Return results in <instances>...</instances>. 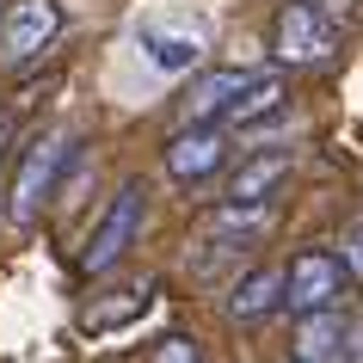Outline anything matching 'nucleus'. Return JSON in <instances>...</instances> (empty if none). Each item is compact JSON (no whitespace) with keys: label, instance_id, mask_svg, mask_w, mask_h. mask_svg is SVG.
Instances as JSON below:
<instances>
[{"label":"nucleus","instance_id":"nucleus-17","mask_svg":"<svg viewBox=\"0 0 363 363\" xmlns=\"http://www.w3.org/2000/svg\"><path fill=\"white\" fill-rule=\"evenodd\" d=\"M339 363H363V320L345 326V345H339Z\"/></svg>","mask_w":363,"mask_h":363},{"label":"nucleus","instance_id":"nucleus-10","mask_svg":"<svg viewBox=\"0 0 363 363\" xmlns=\"http://www.w3.org/2000/svg\"><path fill=\"white\" fill-rule=\"evenodd\" d=\"M277 228V203H222L210 216V240H216V259H228V252H247L259 247L265 234Z\"/></svg>","mask_w":363,"mask_h":363},{"label":"nucleus","instance_id":"nucleus-7","mask_svg":"<svg viewBox=\"0 0 363 363\" xmlns=\"http://www.w3.org/2000/svg\"><path fill=\"white\" fill-rule=\"evenodd\" d=\"M135 43H142V62H148L154 74H191V68H203V31L197 25H160V19H142L135 25Z\"/></svg>","mask_w":363,"mask_h":363},{"label":"nucleus","instance_id":"nucleus-6","mask_svg":"<svg viewBox=\"0 0 363 363\" xmlns=\"http://www.w3.org/2000/svg\"><path fill=\"white\" fill-rule=\"evenodd\" d=\"M284 284H289V296H284L289 314H320V308L339 302V289H345V259L308 247V252H296L284 265Z\"/></svg>","mask_w":363,"mask_h":363},{"label":"nucleus","instance_id":"nucleus-2","mask_svg":"<svg viewBox=\"0 0 363 363\" xmlns=\"http://www.w3.org/2000/svg\"><path fill=\"white\" fill-rule=\"evenodd\" d=\"M142 216H148V185L142 179H123L117 185V197L99 210V222H93V234L80 240V252H74V271H86V277H99V271H111L123 252L135 247V234H142Z\"/></svg>","mask_w":363,"mask_h":363},{"label":"nucleus","instance_id":"nucleus-9","mask_svg":"<svg viewBox=\"0 0 363 363\" xmlns=\"http://www.w3.org/2000/svg\"><path fill=\"white\" fill-rule=\"evenodd\" d=\"M289 172H296V148H259L252 160H240L228 172V197L222 203H271L289 185Z\"/></svg>","mask_w":363,"mask_h":363},{"label":"nucleus","instance_id":"nucleus-1","mask_svg":"<svg viewBox=\"0 0 363 363\" xmlns=\"http://www.w3.org/2000/svg\"><path fill=\"white\" fill-rule=\"evenodd\" d=\"M68 160H74V135L62 130V123L38 130L19 148L13 185H6V222H13V228H31V222L43 216V203H50V191H56V179L68 172Z\"/></svg>","mask_w":363,"mask_h":363},{"label":"nucleus","instance_id":"nucleus-8","mask_svg":"<svg viewBox=\"0 0 363 363\" xmlns=\"http://www.w3.org/2000/svg\"><path fill=\"white\" fill-rule=\"evenodd\" d=\"M259 74H247V68H216V74H197L191 86H185V99H179V117L185 123H222V117L240 105V93H247Z\"/></svg>","mask_w":363,"mask_h":363},{"label":"nucleus","instance_id":"nucleus-5","mask_svg":"<svg viewBox=\"0 0 363 363\" xmlns=\"http://www.w3.org/2000/svg\"><path fill=\"white\" fill-rule=\"evenodd\" d=\"M160 160H167V179H179V185H203V179H216V172L234 160V142H228L222 123H185L179 135H167Z\"/></svg>","mask_w":363,"mask_h":363},{"label":"nucleus","instance_id":"nucleus-4","mask_svg":"<svg viewBox=\"0 0 363 363\" xmlns=\"http://www.w3.org/2000/svg\"><path fill=\"white\" fill-rule=\"evenodd\" d=\"M62 38L56 0H6L0 6V68H31Z\"/></svg>","mask_w":363,"mask_h":363},{"label":"nucleus","instance_id":"nucleus-19","mask_svg":"<svg viewBox=\"0 0 363 363\" xmlns=\"http://www.w3.org/2000/svg\"><path fill=\"white\" fill-rule=\"evenodd\" d=\"M0 6H6V0H0Z\"/></svg>","mask_w":363,"mask_h":363},{"label":"nucleus","instance_id":"nucleus-12","mask_svg":"<svg viewBox=\"0 0 363 363\" xmlns=\"http://www.w3.org/2000/svg\"><path fill=\"white\" fill-rule=\"evenodd\" d=\"M345 326L333 308L320 314H296V333H289V363H339V345H345Z\"/></svg>","mask_w":363,"mask_h":363},{"label":"nucleus","instance_id":"nucleus-18","mask_svg":"<svg viewBox=\"0 0 363 363\" xmlns=\"http://www.w3.org/2000/svg\"><path fill=\"white\" fill-rule=\"evenodd\" d=\"M13 142H19V123L0 111V160H6V148H13Z\"/></svg>","mask_w":363,"mask_h":363},{"label":"nucleus","instance_id":"nucleus-13","mask_svg":"<svg viewBox=\"0 0 363 363\" xmlns=\"http://www.w3.org/2000/svg\"><path fill=\"white\" fill-rule=\"evenodd\" d=\"M284 111H289V86H284V74H259L247 93H240V105L222 117V130H247V123H259V117H284Z\"/></svg>","mask_w":363,"mask_h":363},{"label":"nucleus","instance_id":"nucleus-11","mask_svg":"<svg viewBox=\"0 0 363 363\" xmlns=\"http://www.w3.org/2000/svg\"><path fill=\"white\" fill-rule=\"evenodd\" d=\"M284 296H289L284 271L277 265H252L247 277L228 289V314L240 326H259V320H271V314H284Z\"/></svg>","mask_w":363,"mask_h":363},{"label":"nucleus","instance_id":"nucleus-14","mask_svg":"<svg viewBox=\"0 0 363 363\" xmlns=\"http://www.w3.org/2000/svg\"><path fill=\"white\" fill-rule=\"evenodd\" d=\"M154 289L148 284H135V289H117L111 302H86L80 308V333H111V326H130L142 308H148Z\"/></svg>","mask_w":363,"mask_h":363},{"label":"nucleus","instance_id":"nucleus-15","mask_svg":"<svg viewBox=\"0 0 363 363\" xmlns=\"http://www.w3.org/2000/svg\"><path fill=\"white\" fill-rule=\"evenodd\" d=\"M339 259H345V271H351V277H357V284H363V210L357 216H351V222H345V234H339Z\"/></svg>","mask_w":363,"mask_h":363},{"label":"nucleus","instance_id":"nucleus-20","mask_svg":"<svg viewBox=\"0 0 363 363\" xmlns=\"http://www.w3.org/2000/svg\"><path fill=\"white\" fill-rule=\"evenodd\" d=\"M284 363H289V357H284Z\"/></svg>","mask_w":363,"mask_h":363},{"label":"nucleus","instance_id":"nucleus-3","mask_svg":"<svg viewBox=\"0 0 363 363\" xmlns=\"http://www.w3.org/2000/svg\"><path fill=\"white\" fill-rule=\"evenodd\" d=\"M271 56L284 68H333L339 56V25L314 0H284L271 19Z\"/></svg>","mask_w":363,"mask_h":363},{"label":"nucleus","instance_id":"nucleus-16","mask_svg":"<svg viewBox=\"0 0 363 363\" xmlns=\"http://www.w3.org/2000/svg\"><path fill=\"white\" fill-rule=\"evenodd\" d=\"M148 363H203V357H197V345L185 339V333H167V339L148 351Z\"/></svg>","mask_w":363,"mask_h":363}]
</instances>
